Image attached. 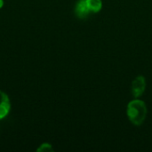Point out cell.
Masks as SVG:
<instances>
[{
    "label": "cell",
    "mask_w": 152,
    "mask_h": 152,
    "mask_svg": "<svg viewBox=\"0 0 152 152\" xmlns=\"http://www.w3.org/2000/svg\"><path fill=\"white\" fill-rule=\"evenodd\" d=\"M127 117L134 126H141L146 118L147 108L141 100H134L129 102L127 106Z\"/></svg>",
    "instance_id": "cell-1"
},
{
    "label": "cell",
    "mask_w": 152,
    "mask_h": 152,
    "mask_svg": "<svg viewBox=\"0 0 152 152\" xmlns=\"http://www.w3.org/2000/svg\"><path fill=\"white\" fill-rule=\"evenodd\" d=\"M146 80L142 76L137 77L132 83V94L134 98L138 99L145 91Z\"/></svg>",
    "instance_id": "cell-2"
},
{
    "label": "cell",
    "mask_w": 152,
    "mask_h": 152,
    "mask_svg": "<svg viewBox=\"0 0 152 152\" xmlns=\"http://www.w3.org/2000/svg\"><path fill=\"white\" fill-rule=\"evenodd\" d=\"M11 103L5 93L0 90V120L4 118L10 112Z\"/></svg>",
    "instance_id": "cell-3"
},
{
    "label": "cell",
    "mask_w": 152,
    "mask_h": 152,
    "mask_svg": "<svg viewBox=\"0 0 152 152\" xmlns=\"http://www.w3.org/2000/svg\"><path fill=\"white\" fill-rule=\"evenodd\" d=\"M75 12H76V15L78 18H81V19L87 17L91 13L89 9L86 6V4L85 0H81L77 4L76 8H75Z\"/></svg>",
    "instance_id": "cell-4"
},
{
    "label": "cell",
    "mask_w": 152,
    "mask_h": 152,
    "mask_svg": "<svg viewBox=\"0 0 152 152\" xmlns=\"http://www.w3.org/2000/svg\"><path fill=\"white\" fill-rule=\"evenodd\" d=\"M85 1L91 13H96L100 12L102 7V0H85Z\"/></svg>",
    "instance_id": "cell-5"
},
{
    "label": "cell",
    "mask_w": 152,
    "mask_h": 152,
    "mask_svg": "<svg viewBox=\"0 0 152 152\" xmlns=\"http://www.w3.org/2000/svg\"><path fill=\"white\" fill-rule=\"evenodd\" d=\"M37 151H53V148L52 145L49 143H43L40 145V147L37 150Z\"/></svg>",
    "instance_id": "cell-6"
},
{
    "label": "cell",
    "mask_w": 152,
    "mask_h": 152,
    "mask_svg": "<svg viewBox=\"0 0 152 152\" xmlns=\"http://www.w3.org/2000/svg\"><path fill=\"white\" fill-rule=\"evenodd\" d=\"M3 5H4V0H0V9L3 7Z\"/></svg>",
    "instance_id": "cell-7"
}]
</instances>
